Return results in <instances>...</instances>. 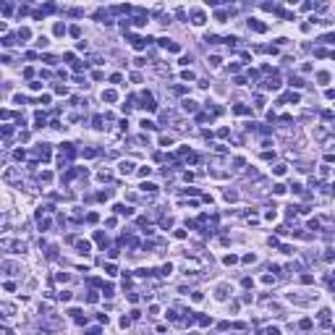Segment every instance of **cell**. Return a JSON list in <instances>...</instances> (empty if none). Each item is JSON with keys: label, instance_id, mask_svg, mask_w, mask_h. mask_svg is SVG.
<instances>
[{"label": "cell", "instance_id": "obj_5", "mask_svg": "<svg viewBox=\"0 0 335 335\" xmlns=\"http://www.w3.org/2000/svg\"><path fill=\"white\" fill-rule=\"evenodd\" d=\"M102 100H107V102H115V92H113V89H107V92H102Z\"/></svg>", "mask_w": 335, "mask_h": 335}, {"label": "cell", "instance_id": "obj_12", "mask_svg": "<svg viewBox=\"0 0 335 335\" xmlns=\"http://www.w3.org/2000/svg\"><path fill=\"white\" fill-rule=\"evenodd\" d=\"M141 128H154V123H152V121H147V118H144V121H141Z\"/></svg>", "mask_w": 335, "mask_h": 335}, {"label": "cell", "instance_id": "obj_18", "mask_svg": "<svg viewBox=\"0 0 335 335\" xmlns=\"http://www.w3.org/2000/svg\"><path fill=\"white\" fill-rule=\"evenodd\" d=\"M3 335H13V332H11V330H3Z\"/></svg>", "mask_w": 335, "mask_h": 335}, {"label": "cell", "instance_id": "obj_8", "mask_svg": "<svg viewBox=\"0 0 335 335\" xmlns=\"http://www.w3.org/2000/svg\"><path fill=\"white\" fill-rule=\"evenodd\" d=\"M139 175H141V178H147V175H152V168H147V165H144V168H139Z\"/></svg>", "mask_w": 335, "mask_h": 335}, {"label": "cell", "instance_id": "obj_9", "mask_svg": "<svg viewBox=\"0 0 335 335\" xmlns=\"http://www.w3.org/2000/svg\"><path fill=\"white\" fill-rule=\"evenodd\" d=\"M47 42H50L47 37H39V39H37V47H47Z\"/></svg>", "mask_w": 335, "mask_h": 335}, {"label": "cell", "instance_id": "obj_11", "mask_svg": "<svg viewBox=\"0 0 335 335\" xmlns=\"http://www.w3.org/2000/svg\"><path fill=\"white\" fill-rule=\"evenodd\" d=\"M141 189H144V191H154L157 186H154V183H141Z\"/></svg>", "mask_w": 335, "mask_h": 335}, {"label": "cell", "instance_id": "obj_2", "mask_svg": "<svg viewBox=\"0 0 335 335\" xmlns=\"http://www.w3.org/2000/svg\"><path fill=\"white\" fill-rule=\"evenodd\" d=\"M118 168H121V173H123V175H128L131 170H133V162H128V160H123V162H121V165H118Z\"/></svg>", "mask_w": 335, "mask_h": 335}, {"label": "cell", "instance_id": "obj_1", "mask_svg": "<svg viewBox=\"0 0 335 335\" xmlns=\"http://www.w3.org/2000/svg\"><path fill=\"white\" fill-rule=\"evenodd\" d=\"M249 26L254 29V32H264V29H267V26H264V24H262L259 18H251V21H249Z\"/></svg>", "mask_w": 335, "mask_h": 335}, {"label": "cell", "instance_id": "obj_16", "mask_svg": "<svg viewBox=\"0 0 335 335\" xmlns=\"http://www.w3.org/2000/svg\"><path fill=\"white\" fill-rule=\"evenodd\" d=\"M267 335H280V330H278V327H270V330H267Z\"/></svg>", "mask_w": 335, "mask_h": 335}, {"label": "cell", "instance_id": "obj_10", "mask_svg": "<svg viewBox=\"0 0 335 335\" xmlns=\"http://www.w3.org/2000/svg\"><path fill=\"white\" fill-rule=\"evenodd\" d=\"M222 262H225V264H236V262H238V259H236V257H233V254H228V257H225V259H222Z\"/></svg>", "mask_w": 335, "mask_h": 335}, {"label": "cell", "instance_id": "obj_7", "mask_svg": "<svg viewBox=\"0 0 335 335\" xmlns=\"http://www.w3.org/2000/svg\"><path fill=\"white\" fill-rule=\"evenodd\" d=\"M233 113H238V115H246V113H249V107H243V105H236V107H233Z\"/></svg>", "mask_w": 335, "mask_h": 335}, {"label": "cell", "instance_id": "obj_6", "mask_svg": "<svg viewBox=\"0 0 335 335\" xmlns=\"http://www.w3.org/2000/svg\"><path fill=\"white\" fill-rule=\"evenodd\" d=\"M89 249H92V246H89V241H79V251H81V254H86Z\"/></svg>", "mask_w": 335, "mask_h": 335}, {"label": "cell", "instance_id": "obj_4", "mask_svg": "<svg viewBox=\"0 0 335 335\" xmlns=\"http://www.w3.org/2000/svg\"><path fill=\"white\" fill-rule=\"evenodd\" d=\"M115 212H118V215H126V217H128V215H131V207H126V204H115Z\"/></svg>", "mask_w": 335, "mask_h": 335}, {"label": "cell", "instance_id": "obj_14", "mask_svg": "<svg viewBox=\"0 0 335 335\" xmlns=\"http://www.w3.org/2000/svg\"><path fill=\"white\" fill-rule=\"evenodd\" d=\"M55 34H65V26L63 24H55Z\"/></svg>", "mask_w": 335, "mask_h": 335}, {"label": "cell", "instance_id": "obj_17", "mask_svg": "<svg viewBox=\"0 0 335 335\" xmlns=\"http://www.w3.org/2000/svg\"><path fill=\"white\" fill-rule=\"evenodd\" d=\"M86 335H100V330H97V327H94V330H89Z\"/></svg>", "mask_w": 335, "mask_h": 335}, {"label": "cell", "instance_id": "obj_15", "mask_svg": "<svg viewBox=\"0 0 335 335\" xmlns=\"http://www.w3.org/2000/svg\"><path fill=\"white\" fill-rule=\"evenodd\" d=\"M105 272L107 275H115V264H105Z\"/></svg>", "mask_w": 335, "mask_h": 335}, {"label": "cell", "instance_id": "obj_3", "mask_svg": "<svg viewBox=\"0 0 335 335\" xmlns=\"http://www.w3.org/2000/svg\"><path fill=\"white\" fill-rule=\"evenodd\" d=\"M183 110H186V113H194V110H196V102H194V100H183Z\"/></svg>", "mask_w": 335, "mask_h": 335}, {"label": "cell", "instance_id": "obj_13", "mask_svg": "<svg viewBox=\"0 0 335 335\" xmlns=\"http://www.w3.org/2000/svg\"><path fill=\"white\" fill-rule=\"evenodd\" d=\"M94 128H102V115H94Z\"/></svg>", "mask_w": 335, "mask_h": 335}]
</instances>
